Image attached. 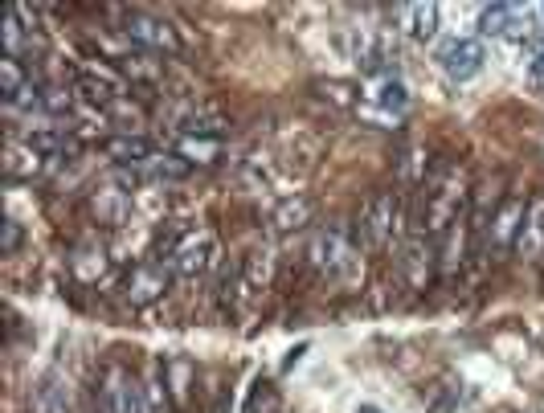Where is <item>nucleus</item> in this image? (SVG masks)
<instances>
[{"mask_svg": "<svg viewBox=\"0 0 544 413\" xmlns=\"http://www.w3.org/2000/svg\"><path fill=\"white\" fill-rule=\"evenodd\" d=\"M311 217H315V205H311V197H303V193H291V197H283V201L275 205V213H270V225H275L279 234H291V229H303V225H311Z\"/></svg>", "mask_w": 544, "mask_h": 413, "instance_id": "20", "label": "nucleus"}, {"mask_svg": "<svg viewBox=\"0 0 544 413\" xmlns=\"http://www.w3.org/2000/svg\"><path fill=\"white\" fill-rule=\"evenodd\" d=\"M21 238H25V229H21V221L17 217H5V238H0V254H17L21 250Z\"/></svg>", "mask_w": 544, "mask_h": 413, "instance_id": "36", "label": "nucleus"}, {"mask_svg": "<svg viewBox=\"0 0 544 413\" xmlns=\"http://www.w3.org/2000/svg\"><path fill=\"white\" fill-rule=\"evenodd\" d=\"M123 33L131 45H140V50H152V54H180V33L156 17V13H127L123 17Z\"/></svg>", "mask_w": 544, "mask_h": 413, "instance_id": "5", "label": "nucleus"}, {"mask_svg": "<svg viewBox=\"0 0 544 413\" xmlns=\"http://www.w3.org/2000/svg\"><path fill=\"white\" fill-rule=\"evenodd\" d=\"M164 381H168L172 401H185L189 397V364L185 360H168L164 364Z\"/></svg>", "mask_w": 544, "mask_h": 413, "instance_id": "33", "label": "nucleus"}, {"mask_svg": "<svg viewBox=\"0 0 544 413\" xmlns=\"http://www.w3.org/2000/svg\"><path fill=\"white\" fill-rule=\"evenodd\" d=\"M528 66H532V74H540V78H544V41L532 50V62H528Z\"/></svg>", "mask_w": 544, "mask_h": 413, "instance_id": "37", "label": "nucleus"}, {"mask_svg": "<svg viewBox=\"0 0 544 413\" xmlns=\"http://www.w3.org/2000/svg\"><path fill=\"white\" fill-rule=\"evenodd\" d=\"M221 152H225V144L213 140V135H180L176 140V156L189 168H209V164L221 160Z\"/></svg>", "mask_w": 544, "mask_h": 413, "instance_id": "19", "label": "nucleus"}, {"mask_svg": "<svg viewBox=\"0 0 544 413\" xmlns=\"http://www.w3.org/2000/svg\"><path fill=\"white\" fill-rule=\"evenodd\" d=\"M103 152H107V160H115L119 168H140V164H148L152 156H156V148L144 140V135H111V140L103 144Z\"/></svg>", "mask_w": 544, "mask_h": 413, "instance_id": "16", "label": "nucleus"}, {"mask_svg": "<svg viewBox=\"0 0 544 413\" xmlns=\"http://www.w3.org/2000/svg\"><path fill=\"white\" fill-rule=\"evenodd\" d=\"M536 17H544V5H536Z\"/></svg>", "mask_w": 544, "mask_h": 413, "instance_id": "39", "label": "nucleus"}, {"mask_svg": "<svg viewBox=\"0 0 544 413\" xmlns=\"http://www.w3.org/2000/svg\"><path fill=\"white\" fill-rule=\"evenodd\" d=\"M467 217H459L455 225L442 234V246H438V270L442 274H455L459 266H463V258H467Z\"/></svg>", "mask_w": 544, "mask_h": 413, "instance_id": "23", "label": "nucleus"}, {"mask_svg": "<svg viewBox=\"0 0 544 413\" xmlns=\"http://www.w3.org/2000/svg\"><path fill=\"white\" fill-rule=\"evenodd\" d=\"M434 66L450 78V82H471L483 74L487 66V50L479 37H446L434 50Z\"/></svg>", "mask_w": 544, "mask_h": 413, "instance_id": "4", "label": "nucleus"}, {"mask_svg": "<svg viewBox=\"0 0 544 413\" xmlns=\"http://www.w3.org/2000/svg\"><path fill=\"white\" fill-rule=\"evenodd\" d=\"M70 270H74V279H78L82 287H99V283L107 279V270H111V254H107V246H99V242L78 246V250H74V258H70Z\"/></svg>", "mask_w": 544, "mask_h": 413, "instance_id": "14", "label": "nucleus"}, {"mask_svg": "<svg viewBox=\"0 0 544 413\" xmlns=\"http://www.w3.org/2000/svg\"><path fill=\"white\" fill-rule=\"evenodd\" d=\"M29 413H74V393L62 373H41L29 393Z\"/></svg>", "mask_w": 544, "mask_h": 413, "instance_id": "10", "label": "nucleus"}, {"mask_svg": "<svg viewBox=\"0 0 544 413\" xmlns=\"http://www.w3.org/2000/svg\"><path fill=\"white\" fill-rule=\"evenodd\" d=\"M307 258L340 291H356L365 283V258H360V250L344 234H336V229H320V234L307 242Z\"/></svg>", "mask_w": 544, "mask_h": 413, "instance_id": "1", "label": "nucleus"}, {"mask_svg": "<svg viewBox=\"0 0 544 413\" xmlns=\"http://www.w3.org/2000/svg\"><path fill=\"white\" fill-rule=\"evenodd\" d=\"M25 144L37 148L45 160H54L58 152H66V131L62 127H37V131H25Z\"/></svg>", "mask_w": 544, "mask_h": 413, "instance_id": "29", "label": "nucleus"}, {"mask_svg": "<svg viewBox=\"0 0 544 413\" xmlns=\"http://www.w3.org/2000/svg\"><path fill=\"white\" fill-rule=\"evenodd\" d=\"M176 131L180 135H213V140H221L225 115L213 111V107H185V111L176 115Z\"/></svg>", "mask_w": 544, "mask_h": 413, "instance_id": "21", "label": "nucleus"}, {"mask_svg": "<svg viewBox=\"0 0 544 413\" xmlns=\"http://www.w3.org/2000/svg\"><path fill=\"white\" fill-rule=\"evenodd\" d=\"M135 172H140L144 180H156V185H176V180H185V176H189V164L180 160L176 152H156L148 164H140Z\"/></svg>", "mask_w": 544, "mask_h": 413, "instance_id": "25", "label": "nucleus"}, {"mask_svg": "<svg viewBox=\"0 0 544 413\" xmlns=\"http://www.w3.org/2000/svg\"><path fill=\"white\" fill-rule=\"evenodd\" d=\"M217 234L213 229H189V234H180V242L168 250V266L172 274H180V279H201V274H209L217 266Z\"/></svg>", "mask_w": 544, "mask_h": 413, "instance_id": "3", "label": "nucleus"}, {"mask_svg": "<svg viewBox=\"0 0 544 413\" xmlns=\"http://www.w3.org/2000/svg\"><path fill=\"white\" fill-rule=\"evenodd\" d=\"M315 160H320V144H315L311 135L295 131V135H287V140H283V148H279V160H275V164H279L287 176L303 180V176L315 168Z\"/></svg>", "mask_w": 544, "mask_h": 413, "instance_id": "12", "label": "nucleus"}, {"mask_svg": "<svg viewBox=\"0 0 544 413\" xmlns=\"http://www.w3.org/2000/svg\"><path fill=\"white\" fill-rule=\"evenodd\" d=\"M438 21H442V9L438 5H405L401 9V29L410 41H434L438 37Z\"/></svg>", "mask_w": 544, "mask_h": 413, "instance_id": "18", "label": "nucleus"}, {"mask_svg": "<svg viewBox=\"0 0 544 413\" xmlns=\"http://www.w3.org/2000/svg\"><path fill=\"white\" fill-rule=\"evenodd\" d=\"M483 37H528V13L516 5H487L479 13Z\"/></svg>", "mask_w": 544, "mask_h": 413, "instance_id": "13", "label": "nucleus"}, {"mask_svg": "<svg viewBox=\"0 0 544 413\" xmlns=\"http://www.w3.org/2000/svg\"><path fill=\"white\" fill-rule=\"evenodd\" d=\"M70 90L66 86H45L41 90V111H50V115H66L70 111Z\"/></svg>", "mask_w": 544, "mask_h": 413, "instance_id": "34", "label": "nucleus"}, {"mask_svg": "<svg viewBox=\"0 0 544 413\" xmlns=\"http://www.w3.org/2000/svg\"><path fill=\"white\" fill-rule=\"evenodd\" d=\"M315 90H320V99H324V103H332V107H340V111H356V107H360V90H356V82L324 78Z\"/></svg>", "mask_w": 544, "mask_h": 413, "instance_id": "28", "label": "nucleus"}, {"mask_svg": "<svg viewBox=\"0 0 544 413\" xmlns=\"http://www.w3.org/2000/svg\"><path fill=\"white\" fill-rule=\"evenodd\" d=\"M434 270H438V250H434L430 234L405 238V246H401V274H405V283H410L414 291H426L430 279H434Z\"/></svg>", "mask_w": 544, "mask_h": 413, "instance_id": "8", "label": "nucleus"}, {"mask_svg": "<svg viewBox=\"0 0 544 413\" xmlns=\"http://www.w3.org/2000/svg\"><path fill=\"white\" fill-rule=\"evenodd\" d=\"M99 405H103V413H140V385H135L119 364H111L99 381Z\"/></svg>", "mask_w": 544, "mask_h": 413, "instance_id": "9", "label": "nucleus"}, {"mask_svg": "<svg viewBox=\"0 0 544 413\" xmlns=\"http://www.w3.org/2000/svg\"><path fill=\"white\" fill-rule=\"evenodd\" d=\"M397 221H401V209H397V197L393 193H377L365 213H360V238L373 250H385L393 238H397Z\"/></svg>", "mask_w": 544, "mask_h": 413, "instance_id": "6", "label": "nucleus"}, {"mask_svg": "<svg viewBox=\"0 0 544 413\" xmlns=\"http://www.w3.org/2000/svg\"><path fill=\"white\" fill-rule=\"evenodd\" d=\"M426 160H430V156H426V148H422V144H418V148H410V152H405V164H401V176L410 180V185H414V180H422V176H426Z\"/></svg>", "mask_w": 544, "mask_h": 413, "instance_id": "35", "label": "nucleus"}, {"mask_svg": "<svg viewBox=\"0 0 544 413\" xmlns=\"http://www.w3.org/2000/svg\"><path fill=\"white\" fill-rule=\"evenodd\" d=\"M352 413H385V409L373 405V401H360V405H352Z\"/></svg>", "mask_w": 544, "mask_h": 413, "instance_id": "38", "label": "nucleus"}, {"mask_svg": "<svg viewBox=\"0 0 544 413\" xmlns=\"http://www.w3.org/2000/svg\"><path fill=\"white\" fill-rule=\"evenodd\" d=\"M463 201H467V172L459 164H450L446 172H438V180L426 193L422 234H446V229L463 217Z\"/></svg>", "mask_w": 544, "mask_h": 413, "instance_id": "2", "label": "nucleus"}, {"mask_svg": "<svg viewBox=\"0 0 544 413\" xmlns=\"http://www.w3.org/2000/svg\"><path fill=\"white\" fill-rule=\"evenodd\" d=\"M25 86H29V78H25L21 58H0V95H5V103H13Z\"/></svg>", "mask_w": 544, "mask_h": 413, "instance_id": "30", "label": "nucleus"}, {"mask_svg": "<svg viewBox=\"0 0 544 413\" xmlns=\"http://www.w3.org/2000/svg\"><path fill=\"white\" fill-rule=\"evenodd\" d=\"M524 217H528V205L516 201V197L495 209V213H491V225H487V250H508V246H516L520 229H524Z\"/></svg>", "mask_w": 544, "mask_h": 413, "instance_id": "11", "label": "nucleus"}, {"mask_svg": "<svg viewBox=\"0 0 544 413\" xmlns=\"http://www.w3.org/2000/svg\"><path fill=\"white\" fill-rule=\"evenodd\" d=\"M516 250L528 262H536L544 254V197L528 205V217H524V229H520V238H516Z\"/></svg>", "mask_w": 544, "mask_h": 413, "instance_id": "22", "label": "nucleus"}, {"mask_svg": "<svg viewBox=\"0 0 544 413\" xmlns=\"http://www.w3.org/2000/svg\"><path fill=\"white\" fill-rule=\"evenodd\" d=\"M0 41H5V58H21L25 41H33V37H29V29L21 25V17H17L13 9L5 13V21H0Z\"/></svg>", "mask_w": 544, "mask_h": 413, "instance_id": "31", "label": "nucleus"}, {"mask_svg": "<svg viewBox=\"0 0 544 413\" xmlns=\"http://www.w3.org/2000/svg\"><path fill=\"white\" fill-rule=\"evenodd\" d=\"M74 90H78L82 99H90V103H115L123 86H119V78H115L111 70H103V66H86V70H78Z\"/></svg>", "mask_w": 544, "mask_h": 413, "instance_id": "17", "label": "nucleus"}, {"mask_svg": "<svg viewBox=\"0 0 544 413\" xmlns=\"http://www.w3.org/2000/svg\"><path fill=\"white\" fill-rule=\"evenodd\" d=\"M123 74H127L131 82H160V62H152V58H144V54H127V58H123Z\"/></svg>", "mask_w": 544, "mask_h": 413, "instance_id": "32", "label": "nucleus"}, {"mask_svg": "<svg viewBox=\"0 0 544 413\" xmlns=\"http://www.w3.org/2000/svg\"><path fill=\"white\" fill-rule=\"evenodd\" d=\"M373 107H381V111H389V115H401L405 107H410V86H405L397 74H381L377 82H373Z\"/></svg>", "mask_w": 544, "mask_h": 413, "instance_id": "24", "label": "nucleus"}, {"mask_svg": "<svg viewBox=\"0 0 544 413\" xmlns=\"http://www.w3.org/2000/svg\"><path fill=\"white\" fill-rule=\"evenodd\" d=\"M90 213H95L103 225H119L131 213V197L123 189H99L95 197H90Z\"/></svg>", "mask_w": 544, "mask_h": 413, "instance_id": "26", "label": "nucleus"}, {"mask_svg": "<svg viewBox=\"0 0 544 413\" xmlns=\"http://www.w3.org/2000/svg\"><path fill=\"white\" fill-rule=\"evenodd\" d=\"M168 283H172V266L140 262V266L127 270V279H123V299H127L131 307H148V303L164 299Z\"/></svg>", "mask_w": 544, "mask_h": 413, "instance_id": "7", "label": "nucleus"}, {"mask_svg": "<svg viewBox=\"0 0 544 413\" xmlns=\"http://www.w3.org/2000/svg\"><path fill=\"white\" fill-rule=\"evenodd\" d=\"M140 413H172V393H168L164 369H152L140 381Z\"/></svg>", "mask_w": 544, "mask_h": 413, "instance_id": "27", "label": "nucleus"}, {"mask_svg": "<svg viewBox=\"0 0 544 413\" xmlns=\"http://www.w3.org/2000/svg\"><path fill=\"white\" fill-rule=\"evenodd\" d=\"M45 160L37 148H29L25 140H9L5 144V160H0V168H5V176L9 180H33V176H41L45 172Z\"/></svg>", "mask_w": 544, "mask_h": 413, "instance_id": "15", "label": "nucleus"}]
</instances>
